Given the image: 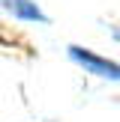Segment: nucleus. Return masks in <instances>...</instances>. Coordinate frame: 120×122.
<instances>
[{"mask_svg": "<svg viewBox=\"0 0 120 122\" xmlns=\"http://www.w3.org/2000/svg\"><path fill=\"white\" fill-rule=\"evenodd\" d=\"M6 3H9V9L15 12L18 18H30V21H45L42 9H39V6H33V3H27V0H6Z\"/></svg>", "mask_w": 120, "mask_h": 122, "instance_id": "nucleus-2", "label": "nucleus"}, {"mask_svg": "<svg viewBox=\"0 0 120 122\" xmlns=\"http://www.w3.org/2000/svg\"><path fill=\"white\" fill-rule=\"evenodd\" d=\"M72 57L75 60H81L87 69H93V71H99V75H108V77H120V69L114 63H108V60H102V57H96V54H90V51H81V48H72Z\"/></svg>", "mask_w": 120, "mask_h": 122, "instance_id": "nucleus-1", "label": "nucleus"}]
</instances>
